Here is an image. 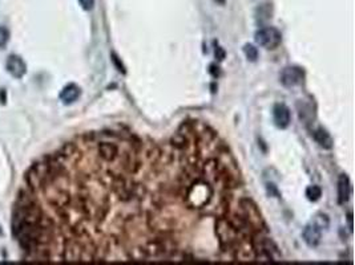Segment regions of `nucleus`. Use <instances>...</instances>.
I'll use <instances>...</instances> for the list:
<instances>
[{"mask_svg": "<svg viewBox=\"0 0 355 265\" xmlns=\"http://www.w3.org/2000/svg\"><path fill=\"white\" fill-rule=\"evenodd\" d=\"M216 56L218 60H223V57H225V52L222 51V48L220 47L216 48Z\"/></svg>", "mask_w": 355, "mask_h": 265, "instance_id": "obj_14", "label": "nucleus"}, {"mask_svg": "<svg viewBox=\"0 0 355 265\" xmlns=\"http://www.w3.org/2000/svg\"><path fill=\"white\" fill-rule=\"evenodd\" d=\"M188 202L192 207H202L209 203L210 196H212V190L206 183H194L191 186V189L187 194Z\"/></svg>", "mask_w": 355, "mask_h": 265, "instance_id": "obj_1", "label": "nucleus"}, {"mask_svg": "<svg viewBox=\"0 0 355 265\" xmlns=\"http://www.w3.org/2000/svg\"><path fill=\"white\" fill-rule=\"evenodd\" d=\"M306 196H308V199L311 200V202H317V200L322 196V190H321V187H318V186H310V187H308V190H306Z\"/></svg>", "mask_w": 355, "mask_h": 265, "instance_id": "obj_10", "label": "nucleus"}, {"mask_svg": "<svg viewBox=\"0 0 355 265\" xmlns=\"http://www.w3.org/2000/svg\"><path fill=\"white\" fill-rule=\"evenodd\" d=\"M244 52H245V56L250 61H256L257 57H258V51L252 44H246L245 47H244Z\"/></svg>", "mask_w": 355, "mask_h": 265, "instance_id": "obj_11", "label": "nucleus"}, {"mask_svg": "<svg viewBox=\"0 0 355 265\" xmlns=\"http://www.w3.org/2000/svg\"><path fill=\"white\" fill-rule=\"evenodd\" d=\"M313 137H314L315 142L323 149H331L333 147V138L323 127H319V129L314 130Z\"/></svg>", "mask_w": 355, "mask_h": 265, "instance_id": "obj_9", "label": "nucleus"}, {"mask_svg": "<svg viewBox=\"0 0 355 265\" xmlns=\"http://www.w3.org/2000/svg\"><path fill=\"white\" fill-rule=\"evenodd\" d=\"M351 194V186H350V181L344 174H342L338 179V202L340 204H344L350 198Z\"/></svg>", "mask_w": 355, "mask_h": 265, "instance_id": "obj_7", "label": "nucleus"}, {"mask_svg": "<svg viewBox=\"0 0 355 265\" xmlns=\"http://www.w3.org/2000/svg\"><path fill=\"white\" fill-rule=\"evenodd\" d=\"M347 220H348V224H350V228H351L352 227V215L351 214H348Z\"/></svg>", "mask_w": 355, "mask_h": 265, "instance_id": "obj_15", "label": "nucleus"}, {"mask_svg": "<svg viewBox=\"0 0 355 265\" xmlns=\"http://www.w3.org/2000/svg\"><path fill=\"white\" fill-rule=\"evenodd\" d=\"M256 41L265 49H275L282 41V35L274 27H264L256 32Z\"/></svg>", "mask_w": 355, "mask_h": 265, "instance_id": "obj_2", "label": "nucleus"}, {"mask_svg": "<svg viewBox=\"0 0 355 265\" xmlns=\"http://www.w3.org/2000/svg\"><path fill=\"white\" fill-rule=\"evenodd\" d=\"M321 236H322V228H321L318 224L310 223V224L305 228L304 239L310 247L318 245L319 241H321Z\"/></svg>", "mask_w": 355, "mask_h": 265, "instance_id": "obj_5", "label": "nucleus"}, {"mask_svg": "<svg viewBox=\"0 0 355 265\" xmlns=\"http://www.w3.org/2000/svg\"><path fill=\"white\" fill-rule=\"evenodd\" d=\"M305 73L300 66H286L281 73V82L286 87H293L302 84Z\"/></svg>", "mask_w": 355, "mask_h": 265, "instance_id": "obj_3", "label": "nucleus"}, {"mask_svg": "<svg viewBox=\"0 0 355 265\" xmlns=\"http://www.w3.org/2000/svg\"><path fill=\"white\" fill-rule=\"evenodd\" d=\"M7 69L12 76L20 78L26 74V64L19 56H10L7 60Z\"/></svg>", "mask_w": 355, "mask_h": 265, "instance_id": "obj_6", "label": "nucleus"}, {"mask_svg": "<svg viewBox=\"0 0 355 265\" xmlns=\"http://www.w3.org/2000/svg\"><path fill=\"white\" fill-rule=\"evenodd\" d=\"M273 120H274L275 126L279 129H286L289 126L291 116H290V110L287 106L283 104H277L273 109Z\"/></svg>", "mask_w": 355, "mask_h": 265, "instance_id": "obj_4", "label": "nucleus"}, {"mask_svg": "<svg viewBox=\"0 0 355 265\" xmlns=\"http://www.w3.org/2000/svg\"><path fill=\"white\" fill-rule=\"evenodd\" d=\"M8 40H10V32L7 28L0 27V48H3L7 45Z\"/></svg>", "mask_w": 355, "mask_h": 265, "instance_id": "obj_12", "label": "nucleus"}, {"mask_svg": "<svg viewBox=\"0 0 355 265\" xmlns=\"http://www.w3.org/2000/svg\"><path fill=\"white\" fill-rule=\"evenodd\" d=\"M81 8L85 11H91L93 6H95V0H79Z\"/></svg>", "mask_w": 355, "mask_h": 265, "instance_id": "obj_13", "label": "nucleus"}, {"mask_svg": "<svg viewBox=\"0 0 355 265\" xmlns=\"http://www.w3.org/2000/svg\"><path fill=\"white\" fill-rule=\"evenodd\" d=\"M80 95H81L80 87L75 84H70V85H67V86L62 91V93H60V100H62L64 104H67V105H70V104H74L77 98L80 97Z\"/></svg>", "mask_w": 355, "mask_h": 265, "instance_id": "obj_8", "label": "nucleus"}]
</instances>
